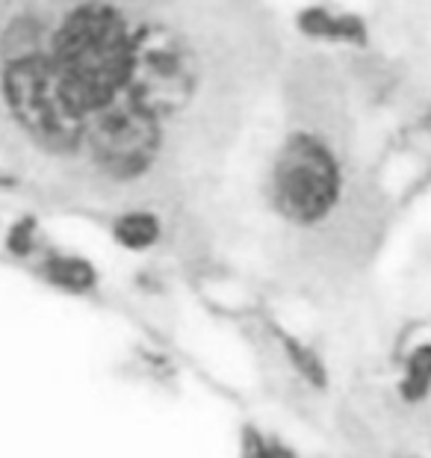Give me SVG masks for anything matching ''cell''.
Instances as JSON below:
<instances>
[{
    "mask_svg": "<svg viewBox=\"0 0 431 458\" xmlns=\"http://www.w3.org/2000/svg\"><path fill=\"white\" fill-rule=\"evenodd\" d=\"M301 30L319 38H331V42H349V45L367 42V27L360 18L331 15L325 9H310V13L301 15Z\"/></svg>",
    "mask_w": 431,
    "mask_h": 458,
    "instance_id": "6",
    "label": "cell"
},
{
    "mask_svg": "<svg viewBox=\"0 0 431 458\" xmlns=\"http://www.w3.org/2000/svg\"><path fill=\"white\" fill-rule=\"evenodd\" d=\"M195 83V65L183 38L165 24L133 27L131 101L156 119L178 113Z\"/></svg>",
    "mask_w": 431,
    "mask_h": 458,
    "instance_id": "4",
    "label": "cell"
},
{
    "mask_svg": "<svg viewBox=\"0 0 431 458\" xmlns=\"http://www.w3.org/2000/svg\"><path fill=\"white\" fill-rule=\"evenodd\" d=\"M4 98L9 113L24 124V131L54 148H68L86 140L89 115L68 95L63 77L56 74L47 54H27L4 60Z\"/></svg>",
    "mask_w": 431,
    "mask_h": 458,
    "instance_id": "2",
    "label": "cell"
},
{
    "mask_svg": "<svg viewBox=\"0 0 431 458\" xmlns=\"http://www.w3.org/2000/svg\"><path fill=\"white\" fill-rule=\"evenodd\" d=\"M342 165L317 133H292L272 169V199L283 219L317 225L340 204Z\"/></svg>",
    "mask_w": 431,
    "mask_h": 458,
    "instance_id": "3",
    "label": "cell"
},
{
    "mask_svg": "<svg viewBox=\"0 0 431 458\" xmlns=\"http://www.w3.org/2000/svg\"><path fill=\"white\" fill-rule=\"evenodd\" d=\"M45 276L65 290H89L95 284V269L83 258H51Z\"/></svg>",
    "mask_w": 431,
    "mask_h": 458,
    "instance_id": "8",
    "label": "cell"
},
{
    "mask_svg": "<svg viewBox=\"0 0 431 458\" xmlns=\"http://www.w3.org/2000/svg\"><path fill=\"white\" fill-rule=\"evenodd\" d=\"M133 27L115 6L86 0L63 18L51 47H45L68 95L89 122L106 106L131 101Z\"/></svg>",
    "mask_w": 431,
    "mask_h": 458,
    "instance_id": "1",
    "label": "cell"
},
{
    "mask_svg": "<svg viewBox=\"0 0 431 458\" xmlns=\"http://www.w3.org/2000/svg\"><path fill=\"white\" fill-rule=\"evenodd\" d=\"M428 387H431V346H419V349H414V355L408 360L401 394L414 403V399H423L428 394Z\"/></svg>",
    "mask_w": 431,
    "mask_h": 458,
    "instance_id": "9",
    "label": "cell"
},
{
    "mask_svg": "<svg viewBox=\"0 0 431 458\" xmlns=\"http://www.w3.org/2000/svg\"><path fill=\"white\" fill-rule=\"evenodd\" d=\"M86 148L113 178H136L154 163L163 142L160 119L133 101L106 106L89 122Z\"/></svg>",
    "mask_w": 431,
    "mask_h": 458,
    "instance_id": "5",
    "label": "cell"
},
{
    "mask_svg": "<svg viewBox=\"0 0 431 458\" xmlns=\"http://www.w3.org/2000/svg\"><path fill=\"white\" fill-rule=\"evenodd\" d=\"M113 233L127 249H148L160 237V222L148 210H131L115 219Z\"/></svg>",
    "mask_w": 431,
    "mask_h": 458,
    "instance_id": "7",
    "label": "cell"
}]
</instances>
